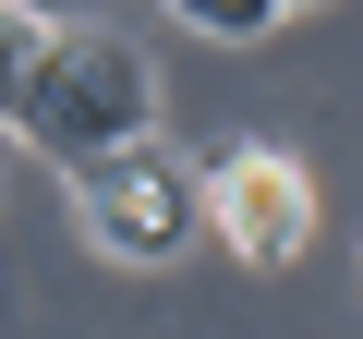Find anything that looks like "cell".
Instances as JSON below:
<instances>
[{"mask_svg": "<svg viewBox=\"0 0 363 339\" xmlns=\"http://www.w3.org/2000/svg\"><path fill=\"white\" fill-rule=\"evenodd\" d=\"M49 13H37V0H0V121H13L25 133V97H37V61H49Z\"/></svg>", "mask_w": 363, "mask_h": 339, "instance_id": "4", "label": "cell"}, {"mask_svg": "<svg viewBox=\"0 0 363 339\" xmlns=\"http://www.w3.org/2000/svg\"><path fill=\"white\" fill-rule=\"evenodd\" d=\"M206 230L242 255V267H291L315 243V182L279 157V145H230L206 170Z\"/></svg>", "mask_w": 363, "mask_h": 339, "instance_id": "3", "label": "cell"}, {"mask_svg": "<svg viewBox=\"0 0 363 339\" xmlns=\"http://www.w3.org/2000/svg\"><path fill=\"white\" fill-rule=\"evenodd\" d=\"M73 206H85L97 255H121V267H182V255L206 243V170L182 157V145H157V133H133V145H109V157L73 170Z\"/></svg>", "mask_w": 363, "mask_h": 339, "instance_id": "2", "label": "cell"}, {"mask_svg": "<svg viewBox=\"0 0 363 339\" xmlns=\"http://www.w3.org/2000/svg\"><path fill=\"white\" fill-rule=\"evenodd\" d=\"M133 133H157V61L121 25H61L49 61H37V97H25V145L85 170V157H109Z\"/></svg>", "mask_w": 363, "mask_h": 339, "instance_id": "1", "label": "cell"}, {"mask_svg": "<svg viewBox=\"0 0 363 339\" xmlns=\"http://www.w3.org/2000/svg\"><path fill=\"white\" fill-rule=\"evenodd\" d=\"M279 13H315V0H279Z\"/></svg>", "mask_w": 363, "mask_h": 339, "instance_id": "6", "label": "cell"}, {"mask_svg": "<svg viewBox=\"0 0 363 339\" xmlns=\"http://www.w3.org/2000/svg\"><path fill=\"white\" fill-rule=\"evenodd\" d=\"M182 25H206V37H267L279 25V0H169Z\"/></svg>", "mask_w": 363, "mask_h": 339, "instance_id": "5", "label": "cell"}]
</instances>
